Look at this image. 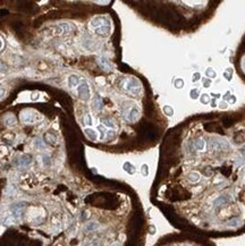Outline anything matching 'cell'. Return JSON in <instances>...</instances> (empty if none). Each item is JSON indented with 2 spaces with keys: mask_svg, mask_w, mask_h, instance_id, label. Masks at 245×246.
I'll return each mask as SVG.
<instances>
[{
  "mask_svg": "<svg viewBox=\"0 0 245 246\" xmlns=\"http://www.w3.org/2000/svg\"><path fill=\"white\" fill-rule=\"evenodd\" d=\"M210 101H211V99H210V96L207 93H203V94H201V98H200V102L202 103V104H209Z\"/></svg>",
  "mask_w": 245,
  "mask_h": 246,
  "instance_id": "obj_22",
  "label": "cell"
},
{
  "mask_svg": "<svg viewBox=\"0 0 245 246\" xmlns=\"http://www.w3.org/2000/svg\"><path fill=\"white\" fill-rule=\"evenodd\" d=\"M32 160H31V157L30 155H20L17 159H15V166L20 167V168H26L31 165Z\"/></svg>",
  "mask_w": 245,
  "mask_h": 246,
  "instance_id": "obj_8",
  "label": "cell"
},
{
  "mask_svg": "<svg viewBox=\"0 0 245 246\" xmlns=\"http://www.w3.org/2000/svg\"><path fill=\"white\" fill-rule=\"evenodd\" d=\"M193 147H194V149H195L196 151H202L205 147L204 139H196L195 142H193Z\"/></svg>",
  "mask_w": 245,
  "mask_h": 246,
  "instance_id": "obj_18",
  "label": "cell"
},
{
  "mask_svg": "<svg viewBox=\"0 0 245 246\" xmlns=\"http://www.w3.org/2000/svg\"><path fill=\"white\" fill-rule=\"evenodd\" d=\"M95 4H99V5H107V4H109V1H95Z\"/></svg>",
  "mask_w": 245,
  "mask_h": 246,
  "instance_id": "obj_40",
  "label": "cell"
},
{
  "mask_svg": "<svg viewBox=\"0 0 245 246\" xmlns=\"http://www.w3.org/2000/svg\"><path fill=\"white\" fill-rule=\"evenodd\" d=\"M98 129H99V131H100V133H101V135H100V139H105V136H106L105 126H103V125H100V126L98 127Z\"/></svg>",
  "mask_w": 245,
  "mask_h": 246,
  "instance_id": "obj_30",
  "label": "cell"
},
{
  "mask_svg": "<svg viewBox=\"0 0 245 246\" xmlns=\"http://www.w3.org/2000/svg\"><path fill=\"white\" fill-rule=\"evenodd\" d=\"M26 203L25 202H17L15 204H13L12 208H10V215L15 220H20L23 215V210H24Z\"/></svg>",
  "mask_w": 245,
  "mask_h": 246,
  "instance_id": "obj_5",
  "label": "cell"
},
{
  "mask_svg": "<svg viewBox=\"0 0 245 246\" xmlns=\"http://www.w3.org/2000/svg\"><path fill=\"white\" fill-rule=\"evenodd\" d=\"M4 124H5V126H7L8 128L15 127V126H16V124H17L15 116L12 115V114H8V115H6L4 117Z\"/></svg>",
  "mask_w": 245,
  "mask_h": 246,
  "instance_id": "obj_11",
  "label": "cell"
},
{
  "mask_svg": "<svg viewBox=\"0 0 245 246\" xmlns=\"http://www.w3.org/2000/svg\"><path fill=\"white\" fill-rule=\"evenodd\" d=\"M99 228V223L96 221H90L88 222L86 225H85L84 227V230L86 231V233H91V231H94V230H96Z\"/></svg>",
  "mask_w": 245,
  "mask_h": 246,
  "instance_id": "obj_15",
  "label": "cell"
},
{
  "mask_svg": "<svg viewBox=\"0 0 245 246\" xmlns=\"http://www.w3.org/2000/svg\"><path fill=\"white\" fill-rule=\"evenodd\" d=\"M224 77H225L227 81H230V79H232V71H228V69H227V71L224 73Z\"/></svg>",
  "mask_w": 245,
  "mask_h": 246,
  "instance_id": "obj_35",
  "label": "cell"
},
{
  "mask_svg": "<svg viewBox=\"0 0 245 246\" xmlns=\"http://www.w3.org/2000/svg\"><path fill=\"white\" fill-rule=\"evenodd\" d=\"M174 86L176 87V89H182V87H184V81L182 78H176L174 81Z\"/></svg>",
  "mask_w": 245,
  "mask_h": 246,
  "instance_id": "obj_26",
  "label": "cell"
},
{
  "mask_svg": "<svg viewBox=\"0 0 245 246\" xmlns=\"http://www.w3.org/2000/svg\"><path fill=\"white\" fill-rule=\"evenodd\" d=\"M243 69L245 71V60H244V63H243Z\"/></svg>",
  "mask_w": 245,
  "mask_h": 246,
  "instance_id": "obj_43",
  "label": "cell"
},
{
  "mask_svg": "<svg viewBox=\"0 0 245 246\" xmlns=\"http://www.w3.org/2000/svg\"><path fill=\"white\" fill-rule=\"evenodd\" d=\"M96 61H98L99 66H100L103 71H113V65H111V63H110L108 59H106V58H103V57H100V58H98Z\"/></svg>",
  "mask_w": 245,
  "mask_h": 246,
  "instance_id": "obj_9",
  "label": "cell"
},
{
  "mask_svg": "<svg viewBox=\"0 0 245 246\" xmlns=\"http://www.w3.org/2000/svg\"><path fill=\"white\" fill-rule=\"evenodd\" d=\"M93 109L95 111H101L103 109V102H102V98L99 94H95V96L93 98L92 101Z\"/></svg>",
  "mask_w": 245,
  "mask_h": 246,
  "instance_id": "obj_12",
  "label": "cell"
},
{
  "mask_svg": "<svg viewBox=\"0 0 245 246\" xmlns=\"http://www.w3.org/2000/svg\"><path fill=\"white\" fill-rule=\"evenodd\" d=\"M84 134H85V136H86L88 139H91V141H96V139H98V133H96L94 129H92V128H85Z\"/></svg>",
  "mask_w": 245,
  "mask_h": 246,
  "instance_id": "obj_14",
  "label": "cell"
},
{
  "mask_svg": "<svg viewBox=\"0 0 245 246\" xmlns=\"http://www.w3.org/2000/svg\"><path fill=\"white\" fill-rule=\"evenodd\" d=\"M40 115L36 111L31 110V109H25V110L20 111V121L26 125L36 123L38 120H40Z\"/></svg>",
  "mask_w": 245,
  "mask_h": 246,
  "instance_id": "obj_2",
  "label": "cell"
},
{
  "mask_svg": "<svg viewBox=\"0 0 245 246\" xmlns=\"http://www.w3.org/2000/svg\"><path fill=\"white\" fill-rule=\"evenodd\" d=\"M83 121H84L85 125H88V126H92V117H91V115L90 114H86V115L84 116V119H83Z\"/></svg>",
  "mask_w": 245,
  "mask_h": 246,
  "instance_id": "obj_27",
  "label": "cell"
},
{
  "mask_svg": "<svg viewBox=\"0 0 245 246\" xmlns=\"http://www.w3.org/2000/svg\"><path fill=\"white\" fill-rule=\"evenodd\" d=\"M205 75H207V78L210 77V78H214L217 74H216V71H213V68H207L205 69Z\"/></svg>",
  "mask_w": 245,
  "mask_h": 246,
  "instance_id": "obj_24",
  "label": "cell"
},
{
  "mask_svg": "<svg viewBox=\"0 0 245 246\" xmlns=\"http://www.w3.org/2000/svg\"><path fill=\"white\" fill-rule=\"evenodd\" d=\"M200 78H201V74L200 73H194L192 76V82H197Z\"/></svg>",
  "mask_w": 245,
  "mask_h": 246,
  "instance_id": "obj_34",
  "label": "cell"
},
{
  "mask_svg": "<svg viewBox=\"0 0 245 246\" xmlns=\"http://www.w3.org/2000/svg\"><path fill=\"white\" fill-rule=\"evenodd\" d=\"M105 25H110L109 24V20L106 17V16H95L93 17L91 22H90V26L95 30L98 27H101V26H105Z\"/></svg>",
  "mask_w": 245,
  "mask_h": 246,
  "instance_id": "obj_6",
  "label": "cell"
},
{
  "mask_svg": "<svg viewBox=\"0 0 245 246\" xmlns=\"http://www.w3.org/2000/svg\"><path fill=\"white\" fill-rule=\"evenodd\" d=\"M44 142L50 143V144H55L56 143V139H55V136H52V134L47 133V134L44 135Z\"/></svg>",
  "mask_w": 245,
  "mask_h": 246,
  "instance_id": "obj_21",
  "label": "cell"
},
{
  "mask_svg": "<svg viewBox=\"0 0 245 246\" xmlns=\"http://www.w3.org/2000/svg\"><path fill=\"white\" fill-rule=\"evenodd\" d=\"M218 106H219L221 109H226V108H227V103H226V102H221L220 104H218Z\"/></svg>",
  "mask_w": 245,
  "mask_h": 246,
  "instance_id": "obj_38",
  "label": "cell"
},
{
  "mask_svg": "<svg viewBox=\"0 0 245 246\" xmlns=\"http://www.w3.org/2000/svg\"><path fill=\"white\" fill-rule=\"evenodd\" d=\"M94 33H95L96 35L102 36V38L108 36L109 33H110V25H105V26H101V27L95 28V30H94Z\"/></svg>",
  "mask_w": 245,
  "mask_h": 246,
  "instance_id": "obj_13",
  "label": "cell"
},
{
  "mask_svg": "<svg viewBox=\"0 0 245 246\" xmlns=\"http://www.w3.org/2000/svg\"><path fill=\"white\" fill-rule=\"evenodd\" d=\"M226 101H228V103H232V104H233V103H235V101H236V98H235L234 95H229L228 98L226 99Z\"/></svg>",
  "mask_w": 245,
  "mask_h": 246,
  "instance_id": "obj_36",
  "label": "cell"
},
{
  "mask_svg": "<svg viewBox=\"0 0 245 246\" xmlns=\"http://www.w3.org/2000/svg\"><path fill=\"white\" fill-rule=\"evenodd\" d=\"M110 246H121V245H119V243H118V242H115V243H113Z\"/></svg>",
  "mask_w": 245,
  "mask_h": 246,
  "instance_id": "obj_42",
  "label": "cell"
},
{
  "mask_svg": "<svg viewBox=\"0 0 245 246\" xmlns=\"http://www.w3.org/2000/svg\"><path fill=\"white\" fill-rule=\"evenodd\" d=\"M52 30L55 32L53 34H68V33L75 31V26L69 23H60L53 26Z\"/></svg>",
  "mask_w": 245,
  "mask_h": 246,
  "instance_id": "obj_4",
  "label": "cell"
},
{
  "mask_svg": "<svg viewBox=\"0 0 245 246\" xmlns=\"http://www.w3.org/2000/svg\"><path fill=\"white\" fill-rule=\"evenodd\" d=\"M189 180L192 183H197L200 180V174L196 172V171H192V172L189 175Z\"/></svg>",
  "mask_w": 245,
  "mask_h": 246,
  "instance_id": "obj_20",
  "label": "cell"
},
{
  "mask_svg": "<svg viewBox=\"0 0 245 246\" xmlns=\"http://www.w3.org/2000/svg\"><path fill=\"white\" fill-rule=\"evenodd\" d=\"M77 94L80 96L81 100H83L85 102L90 101L91 99V90L86 81H81L80 85L77 86Z\"/></svg>",
  "mask_w": 245,
  "mask_h": 246,
  "instance_id": "obj_3",
  "label": "cell"
},
{
  "mask_svg": "<svg viewBox=\"0 0 245 246\" xmlns=\"http://www.w3.org/2000/svg\"><path fill=\"white\" fill-rule=\"evenodd\" d=\"M210 103H211V107H217V103H216V100L213 99V100H211V101H210Z\"/></svg>",
  "mask_w": 245,
  "mask_h": 246,
  "instance_id": "obj_39",
  "label": "cell"
},
{
  "mask_svg": "<svg viewBox=\"0 0 245 246\" xmlns=\"http://www.w3.org/2000/svg\"><path fill=\"white\" fill-rule=\"evenodd\" d=\"M202 83H203V86L204 87H210V85H211V79L210 78H202Z\"/></svg>",
  "mask_w": 245,
  "mask_h": 246,
  "instance_id": "obj_32",
  "label": "cell"
},
{
  "mask_svg": "<svg viewBox=\"0 0 245 246\" xmlns=\"http://www.w3.org/2000/svg\"><path fill=\"white\" fill-rule=\"evenodd\" d=\"M101 124H102L105 127H107V128H111V129L116 128V124H115V121L110 118H102L101 119Z\"/></svg>",
  "mask_w": 245,
  "mask_h": 246,
  "instance_id": "obj_16",
  "label": "cell"
},
{
  "mask_svg": "<svg viewBox=\"0 0 245 246\" xmlns=\"http://www.w3.org/2000/svg\"><path fill=\"white\" fill-rule=\"evenodd\" d=\"M5 93H6V87L4 86V84L0 83V99H2V98H4Z\"/></svg>",
  "mask_w": 245,
  "mask_h": 246,
  "instance_id": "obj_33",
  "label": "cell"
},
{
  "mask_svg": "<svg viewBox=\"0 0 245 246\" xmlns=\"http://www.w3.org/2000/svg\"><path fill=\"white\" fill-rule=\"evenodd\" d=\"M123 169H124L127 174L129 175H134L135 174V167L133 166L131 162H125L124 165H123Z\"/></svg>",
  "mask_w": 245,
  "mask_h": 246,
  "instance_id": "obj_19",
  "label": "cell"
},
{
  "mask_svg": "<svg viewBox=\"0 0 245 246\" xmlns=\"http://www.w3.org/2000/svg\"><path fill=\"white\" fill-rule=\"evenodd\" d=\"M124 118L129 123H135V121H137V119L140 118V111L136 107H131L128 110L126 111V114L124 115Z\"/></svg>",
  "mask_w": 245,
  "mask_h": 246,
  "instance_id": "obj_7",
  "label": "cell"
},
{
  "mask_svg": "<svg viewBox=\"0 0 245 246\" xmlns=\"http://www.w3.org/2000/svg\"><path fill=\"white\" fill-rule=\"evenodd\" d=\"M33 145L36 147V149H40V150H43L45 149V143L41 137H35L33 139Z\"/></svg>",
  "mask_w": 245,
  "mask_h": 246,
  "instance_id": "obj_17",
  "label": "cell"
},
{
  "mask_svg": "<svg viewBox=\"0 0 245 246\" xmlns=\"http://www.w3.org/2000/svg\"><path fill=\"white\" fill-rule=\"evenodd\" d=\"M81 83V78L80 76L75 75V74H72V75L68 76L67 78V84L70 89H74V87H77Z\"/></svg>",
  "mask_w": 245,
  "mask_h": 246,
  "instance_id": "obj_10",
  "label": "cell"
},
{
  "mask_svg": "<svg viewBox=\"0 0 245 246\" xmlns=\"http://www.w3.org/2000/svg\"><path fill=\"white\" fill-rule=\"evenodd\" d=\"M42 162H43L44 166H50V163H51V158L49 157L48 154H43L42 155Z\"/></svg>",
  "mask_w": 245,
  "mask_h": 246,
  "instance_id": "obj_28",
  "label": "cell"
},
{
  "mask_svg": "<svg viewBox=\"0 0 245 246\" xmlns=\"http://www.w3.org/2000/svg\"><path fill=\"white\" fill-rule=\"evenodd\" d=\"M141 172H142V175L144 176V177H146L148 175H149V166L148 165H142V167H141Z\"/></svg>",
  "mask_w": 245,
  "mask_h": 246,
  "instance_id": "obj_29",
  "label": "cell"
},
{
  "mask_svg": "<svg viewBox=\"0 0 245 246\" xmlns=\"http://www.w3.org/2000/svg\"><path fill=\"white\" fill-rule=\"evenodd\" d=\"M123 89L125 91L129 92L131 94L139 95L142 91V86H141L140 81L135 77H129V78L125 79L123 83Z\"/></svg>",
  "mask_w": 245,
  "mask_h": 246,
  "instance_id": "obj_1",
  "label": "cell"
},
{
  "mask_svg": "<svg viewBox=\"0 0 245 246\" xmlns=\"http://www.w3.org/2000/svg\"><path fill=\"white\" fill-rule=\"evenodd\" d=\"M85 246H101V244L99 242H91L88 243V244H86Z\"/></svg>",
  "mask_w": 245,
  "mask_h": 246,
  "instance_id": "obj_37",
  "label": "cell"
},
{
  "mask_svg": "<svg viewBox=\"0 0 245 246\" xmlns=\"http://www.w3.org/2000/svg\"><path fill=\"white\" fill-rule=\"evenodd\" d=\"M2 47H4V42H2V40H1V38H0V50L2 49Z\"/></svg>",
  "mask_w": 245,
  "mask_h": 246,
  "instance_id": "obj_41",
  "label": "cell"
},
{
  "mask_svg": "<svg viewBox=\"0 0 245 246\" xmlns=\"http://www.w3.org/2000/svg\"><path fill=\"white\" fill-rule=\"evenodd\" d=\"M162 110H164V112H165V115H167V116H173L174 115V109L170 107V106H168V104L164 106Z\"/></svg>",
  "mask_w": 245,
  "mask_h": 246,
  "instance_id": "obj_25",
  "label": "cell"
},
{
  "mask_svg": "<svg viewBox=\"0 0 245 246\" xmlns=\"http://www.w3.org/2000/svg\"><path fill=\"white\" fill-rule=\"evenodd\" d=\"M189 96H191V99H193V100L197 99V98L200 96V90H199V89H192L191 92H189Z\"/></svg>",
  "mask_w": 245,
  "mask_h": 246,
  "instance_id": "obj_23",
  "label": "cell"
},
{
  "mask_svg": "<svg viewBox=\"0 0 245 246\" xmlns=\"http://www.w3.org/2000/svg\"><path fill=\"white\" fill-rule=\"evenodd\" d=\"M7 71H8V69H7V66H6V65H5V63H2L1 60H0V73L5 74V73H7Z\"/></svg>",
  "mask_w": 245,
  "mask_h": 246,
  "instance_id": "obj_31",
  "label": "cell"
}]
</instances>
